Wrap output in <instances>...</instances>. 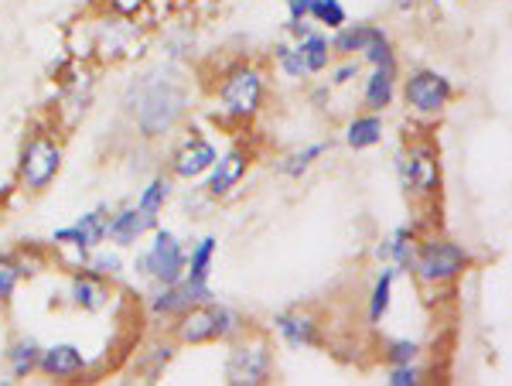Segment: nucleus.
Returning <instances> with one entry per match:
<instances>
[{
	"mask_svg": "<svg viewBox=\"0 0 512 386\" xmlns=\"http://www.w3.org/2000/svg\"><path fill=\"white\" fill-rule=\"evenodd\" d=\"M465 264H468V253L458 243H424L414 257L417 277L427 284L451 281V277H458L465 270Z\"/></svg>",
	"mask_w": 512,
	"mask_h": 386,
	"instance_id": "obj_9",
	"label": "nucleus"
},
{
	"mask_svg": "<svg viewBox=\"0 0 512 386\" xmlns=\"http://www.w3.org/2000/svg\"><path fill=\"white\" fill-rule=\"evenodd\" d=\"M65 298H69V305L76 311L96 315V311H103L106 305H110L113 287L106 277H99L86 267H76V274L69 277V291H65Z\"/></svg>",
	"mask_w": 512,
	"mask_h": 386,
	"instance_id": "obj_12",
	"label": "nucleus"
},
{
	"mask_svg": "<svg viewBox=\"0 0 512 386\" xmlns=\"http://www.w3.org/2000/svg\"><path fill=\"white\" fill-rule=\"evenodd\" d=\"M175 352H178V342L175 339H171V342L161 339V342H154V346L147 349V352H140L134 369H137L140 376H147V383H151V380H158V376L164 373V366H168L171 359H175Z\"/></svg>",
	"mask_w": 512,
	"mask_h": 386,
	"instance_id": "obj_26",
	"label": "nucleus"
},
{
	"mask_svg": "<svg viewBox=\"0 0 512 386\" xmlns=\"http://www.w3.org/2000/svg\"><path fill=\"white\" fill-rule=\"evenodd\" d=\"M396 171H400V185L407 192H434L437 185V161L431 147H410L396 158Z\"/></svg>",
	"mask_w": 512,
	"mask_h": 386,
	"instance_id": "obj_13",
	"label": "nucleus"
},
{
	"mask_svg": "<svg viewBox=\"0 0 512 386\" xmlns=\"http://www.w3.org/2000/svg\"><path fill=\"white\" fill-rule=\"evenodd\" d=\"M89 359L86 352L72 342H55V346H41V359H38V373L48 376V380L59 383H72L79 376H86Z\"/></svg>",
	"mask_w": 512,
	"mask_h": 386,
	"instance_id": "obj_11",
	"label": "nucleus"
},
{
	"mask_svg": "<svg viewBox=\"0 0 512 386\" xmlns=\"http://www.w3.org/2000/svg\"><path fill=\"white\" fill-rule=\"evenodd\" d=\"M396 11H407V7H414V0H393Z\"/></svg>",
	"mask_w": 512,
	"mask_h": 386,
	"instance_id": "obj_41",
	"label": "nucleus"
},
{
	"mask_svg": "<svg viewBox=\"0 0 512 386\" xmlns=\"http://www.w3.org/2000/svg\"><path fill=\"white\" fill-rule=\"evenodd\" d=\"M373 28H376V24H342V28L332 35V55H342V59L362 55V48H366Z\"/></svg>",
	"mask_w": 512,
	"mask_h": 386,
	"instance_id": "obj_24",
	"label": "nucleus"
},
{
	"mask_svg": "<svg viewBox=\"0 0 512 386\" xmlns=\"http://www.w3.org/2000/svg\"><path fill=\"white\" fill-rule=\"evenodd\" d=\"M396 93V65H373V76L366 79V93H362V103H366L369 113H379L393 103Z\"/></svg>",
	"mask_w": 512,
	"mask_h": 386,
	"instance_id": "obj_20",
	"label": "nucleus"
},
{
	"mask_svg": "<svg viewBox=\"0 0 512 386\" xmlns=\"http://www.w3.org/2000/svg\"><path fill=\"white\" fill-rule=\"evenodd\" d=\"M274 332L284 339L287 349H311L318 346V325L308 311L291 308V311H280L274 315Z\"/></svg>",
	"mask_w": 512,
	"mask_h": 386,
	"instance_id": "obj_16",
	"label": "nucleus"
},
{
	"mask_svg": "<svg viewBox=\"0 0 512 386\" xmlns=\"http://www.w3.org/2000/svg\"><path fill=\"white\" fill-rule=\"evenodd\" d=\"M270 369H274V352H270L267 339L260 335H246V339L233 342L226 356V383L233 386H263L270 380Z\"/></svg>",
	"mask_w": 512,
	"mask_h": 386,
	"instance_id": "obj_7",
	"label": "nucleus"
},
{
	"mask_svg": "<svg viewBox=\"0 0 512 386\" xmlns=\"http://www.w3.org/2000/svg\"><path fill=\"white\" fill-rule=\"evenodd\" d=\"M212 298H216L212 284H195L188 277H181L178 284H151V291L144 294V311L151 322L175 325L192 305H202V301Z\"/></svg>",
	"mask_w": 512,
	"mask_h": 386,
	"instance_id": "obj_6",
	"label": "nucleus"
},
{
	"mask_svg": "<svg viewBox=\"0 0 512 386\" xmlns=\"http://www.w3.org/2000/svg\"><path fill=\"white\" fill-rule=\"evenodd\" d=\"M311 21H318L321 28L338 31L342 24H349V14H345L342 0H311Z\"/></svg>",
	"mask_w": 512,
	"mask_h": 386,
	"instance_id": "obj_32",
	"label": "nucleus"
},
{
	"mask_svg": "<svg viewBox=\"0 0 512 386\" xmlns=\"http://www.w3.org/2000/svg\"><path fill=\"white\" fill-rule=\"evenodd\" d=\"M263 96H267V82H263V72L256 69L253 62H236L229 65L219 76L216 86V110L222 120L233 123H250L263 106Z\"/></svg>",
	"mask_w": 512,
	"mask_h": 386,
	"instance_id": "obj_3",
	"label": "nucleus"
},
{
	"mask_svg": "<svg viewBox=\"0 0 512 386\" xmlns=\"http://www.w3.org/2000/svg\"><path fill=\"white\" fill-rule=\"evenodd\" d=\"M154 226L158 223H154L151 216H144L137 205H123V209H113L106 243L120 246V250H137V243H144Z\"/></svg>",
	"mask_w": 512,
	"mask_h": 386,
	"instance_id": "obj_15",
	"label": "nucleus"
},
{
	"mask_svg": "<svg viewBox=\"0 0 512 386\" xmlns=\"http://www.w3.org/2000/svg\"><path fill=\"white\" fill-rule=\"evenodd\" d=\"M171 195H175V178H171V175H154L151 182L140 188V195H137L134 205H137L140 212H144V216H151L154 223H158L164 205L171 202Z\"/></svg>",
	"mask_w": 512,
	"mask_h": 386,
	"instance_id": "obj_21",
	"label": "nucleus"
},
{
	"mask_svg": "<svg viewBox=\"0 0 512 386\" xmlns=\"http://www.w3.org/2000/svg\"><path fill=\"white\" fill-rule=\"evenodd\" d=\"M376 257L379 260H390V264H396V267H410V264H414V243H410V229L407 226L393 229V233L383 240V246L376 250Z\"/></svg>",
	"mask_w": 512,
	"mask_h": 386,
	"instance_id": "obj_28",
	"label": "nucleus"
},
{
	"mask_svg": "<svg viewBox=\"0 0 512 386\" xmlns=\"http://www.w3.org/2000/svg\"><path fill=\"white\" fill-rule=\"evenodd\" d=\"M294 45H297V52L304 55V65H308L311 76L325 72V69H328V62H332V41L321 35V31H311L308 38L294 41Z\"/></svg>",
	"mask_w": 512,
	"mask_h": 386,
	"instance_id": "obj_27",
	"label": "nucleus"
},
{
	"mask_svg": "<svg viewBox=\"0 0 512 386\" xmlns=\"http://www.w3.org/2000/svg\"><path fill=\"white\" fill-rule=\"evenodd\" d=\"M284 31H287V35H291L294 41H301V38H308V35H311V31H315V28H311V24H304V21H291V18H287Z\"/></svg>",
	"mask_w": 512,
	"mask_h": 386,
	"instance_id": "obj_40",
	"label": "nucleus"
},
{
	"mask_svg": "<svg viewBox=\"0 0 512 386\" xmlns=\"http://www.w3.org/2000/svg\"><path fill=\"white\" fill-rule=\"evenodd\" d=\"M390 386H417V369L414 363H403V366H393L390 369Z\"/></svg>",
	"mask_w": 512,
	"mask_h": 386,
	"instance_id": "obj_36",
	"label": "nucleus"
},
{
	"mask_svg": "<svg viewBox=\"0 0 512 386\" xmlns=\"http://www.w3.org/2000/svg\"><path fill=\"white\" fill-rule=\"evenodd\" d=\"M216 161H219V147L205 134H198V130H188L185 141L171 151L168 175L178 178V182H202Z\"/></svg>",
	"mask_w": 512,
	"mask_h": 386,
	"instance_id": "obj_8",
	"label": "nucleus"
},
{
	"mask_svg": "<svg viewBox=\"0 0 512 386\" xmlns=\"http://www.w3.org/2000/svg\"><path fill=\"white\" fill-rule=\"evenodd\" d=\"M216 257H219V236H198V240L188 246V267H185V277L195 284H209L212 277V267H216Z\"/></svg>",
	"mask_w": 512,
	"mask_h": 386,
	"instance_id": "obj_18",
	"label": "nucleus"
},
{
	"mask_svg": "<svg viewBox=\"0 0 512 386\" xmlns=\"http://www.w3.org/2000/svg\"><path fill=\"white\" fill-rule=\"evenodd\" d=\"M355 76H359V62H345V65H338V69L332 72V86H345V82H352Z\"/></svg>",
	"mask_w": 512,
	"mask_h": 386,
	"instance_id": "obj_37",
	"label": "nucleus"
},
{
	"mask_svg": "<svg viewBox=\"0 0 512 386\" xmlns=\"http://www.w3.org/2000/svg\"><path fill=\"white\" fill-rule=\"evenodd\" d=\"M28 274H35L28 267V260L18 257V253H0V305H11L14 291Z\"/></svg>",
	"mask_w": 512,
	"mask_h": 386,
	"instance_id": "obj_22",
	"label": "nucleus"
},
{
	"mask_svg": "<svg viewBox=\"0 0 512 386\" xmlns=\"http://www.w3.org/2000/svg\"><path fill=\"white\" fill-rule=\"evenodd\" d=\"M130 267L147 284H178L188 267V246L181 243L175 229H164L158 223L151 229V236H147V246L137 250Z\"/></svg>",
	"mask_w": 512,
	"mask_h": 386,
	"instance_id": "obj_4",
	"label": "nucleus"
},
{
	"mask_svg": "<svg viewBox=\"0 0 512 386\" xmlns=\"http://www.w3.org/2000/svg\"><path fill=\"white\" fill-rule=\"evenodd\" d=\"M123 110L144 141H164L192 110V86L175 62H161L130 79Z\"/></svg>",
	"mask_w": 512,
	"mask_h": 386,
	"instance_id": "obj_1",
	"label": "nucleus"
},
{
	"mask_svg": "<svg viewBox=\"0 0 512 386\" xmlns=\"http://www.w3.org/2000/svg\"><path fill=\"white\" fill-rule=\"evenodd\" d=\"M274 59L280 65V72H284L287 79H308V65H304V55L297 52V45H291V41H277L274 45Z\"/></svg>",
	"mask_w": 512,
	"mask_h": 386,
	"instance_id": "obj_31",
	"label": "nucleus"
},
{
	"mask_svg": "<svg viewBox=\"0 0 512 386\" xmlns=\"http://www.w3.org/2000/svg\"><path fill=\"white\" fill-rule=\"evenodd\" d=\"M417 342H393L390 352H386V359H390L393 366H403V363H414L417 359Z\"/></svg>",
	"mask_w": 512,
	"mask_h": 386,
	"instance_id": "obj_35",
	"label": "nucleus"
},
{
	"mask_svg": "<svg viewBox=\"0 0 512 386\" xmlns=\"http://www.w3.org/2000/svg\"><path fill=\"white\" fill-rule=\"evenodd\" d=\"M379 141H383V120H379L376 113L355 117L349 123V130H345V144H349L352 151H366V147H376Z\"/></svg>",
	"mask_w": 512,
	"mask_h": 386,
	"instance_id": "obj_25",
	"label": "nucleus"
},
{
	"mask_svg": "<svg viewBox=\"0 0 512 386\" xmlns=\"http://www.w3.org/2000/svg\"><path fill=\"white\" fill-rule=\"evenodd\" d=\"M407 103L414 106V110L420 113H437L444 103L451 100V82L441 76V72H431V69H424V72H414V76L407 79Z\"/></svg>",
	"mask_w": 512,
	"mask_h": 386,
	"instance_id": "obj_14",
	"label": "nucleus"
},
{
	"mask_svg": "<svg viewBox=\"0 0 512 386\" xmlns=\"http://www.w3.org/2000/svg\"><path fill=\"white\" fill-rule=\"evenodd\" d=\"M325 151H328V144H308L304 151H294V154H287V158H280L277 171L284 178H301V175H308L311 164H315Z\"/></svg>",
	"mask_w": 512,
	"mask_h": 386,
	"instance_id": "obj_29",
	"label": "nucleus"
},
{
	"mask_svg": "<svg viewBox=\"0 0 512 386\" xmlns=\"http://www.w3.org/2000/svg\"><path fill=\"white\" fill-rule=\"evenodd\" d=\"M140 35L137 24H130V18H106L103 24H96V45L99 52H106L110 59H120V55L130 52V41Z\"/></svg>",
	"mask_w": 512,
	"mask_h": 386,
	"instance_id": "obj_17",
	"label": "nucleus"
},
{
	"mask_svg": "<svg viewBox=\"0 0 512 386\" xmlns=\"http://www.w3.org/2000/svg\"><path fill=\"white\" fill-rule=\"evenodd\" d=\"M393 281H396V270L386 267L383 274L376 277V287H373V298H369V322L379 325L383 315L390 311V294H393Z\"/></svg>",
	"mask_w": 512,
	"mask_h": 386,
	"instance_id": "obj_30",
	"label": "nucleus"
},
{
	"mask_svg": "<svg viewBox=\"0 0 512 386\" xmlns=\"http://www.w3.org/2000/svg\"><path fill=\"white\" fill-rule=\"evenodd\" d=\"M311 0H287V18L291 21H308Z\"/></svg>",
	"mask_w": 512,
	"mask_h": 386,
	"instance_id": "obj_38",
	"label": "nucleus"
},
{
	"mask_svg": "<svg viewBox=\"0 0 512 386\" xmlns=\"http://www.w3.org/2000/svg\"><path fill=\"white\" fill-rule=\"evenodd\" d=\"M168 328L178 346H209V342H229V339H236V335H243L246 322L236 308L219 305V301L212 298V301H202V305H192Z\"/></svg>",
	"mask_w": 512,
	"mask_h": 386,
	"instance_id": "obj_2",
	"label": "nucleus"
},
{
	"mask_svg": "<svg viewBox=\"0 0 512 386\" xmlns=\"http://www.w3.org/2000/svg\"><path fill=\"white\" fill-rule=\"evenodd\" d=\"M362 59H366L369 65H396L393 45H390V38H386L383 28H373V35H369L366 48H362Z\"/></svg>",
	"mask_w": 512,
	"mask_h": 386,
	"instance_id": "obj_33",
	"label": "nucleus"
},
{
	"mask_svg": "<svg viewBox=\"0 0 512 386\" xmlns=\"http://www.w3.org/2000/svg\"><path fill=\"white\" fill-rule=\"evenodd\" d=\"M110 4H113V11L123 14V18H134L140 7L147 4V0H110Z\"/></svg>",
	"mask_w": 512,
	"mask_h": 386,
	"instance_id": "obj_39",
	"label": "nucleus"
},
{
	"mask_svg": "<svg viewBox=\"0 0 512 386\" xmlns=\"http://www.w3.org/2000/svg\"><path fill=\"white\" fill-rule=\"evenodd\" d=\"M246 171H250V154L243 147H229L219 154V161L212 164V171L202 178V195L205 199H229L239 185H243Z\"/></svg>",
	"mask_w": 512,
	"mask_h": 386,
	"instance_id": "obj_10",
	"label": "nucleus"
},
{
	"mask_svg": "<svg viewBox=\"0 0 512 386\" xmlns=\"http://www.w3.org/2000/svg\"><path fill=\"white\" fill-rule=\"evenodd\" d=\"M62 161H65V151L52 134H45V130L28 134V141L21 144V154H18V168H14L21 192H28V195L48 192V188L55 185V178H59Z\"/></svg>",
	"mask_w": 512,
	"mask_h": 386,
	"instance_id": "obj_5",
	"label": "nucleus"
},
{
	"mask_svg": "<svg viewBox=\"0 0 512 386\" xmlns=\"http://www.w3.org/2000/svg\"><path fill=\"white\" fill-rule=\"evenodd\" d=\"M38 359H41V342L31 339V335H18V339L4 349L7 373H11L14 380H24V376L38 373Z\"/></svg>",
	"mask_w": 512,
	"mask_h": 386,
	"instance_id": "obj_19",
	"label": "nucleus"
},
{
	"mask_svg": "<svg viewBox=\"0 0 512 386\" xmlns=\"http://www.w3.org/2000/svg\"><path fill=\"white\" fill-rule=\"evenodd\" d=\"M161 52L168 55V59H181V55L192 52V35H188L185 28H171L168 35L161 38Z\"/></svg>",
	"mask_w": 512,
	"mask_h": 386,
	"instance_id": "obj_34",
	"label": "nucleus"
},
{
	"mask_svg": "<svg viewBox=\"0 0 512 386\" xmlns=\"http://www.w3.org/2000/svg\"><path fill=\"white\" fill-rule=\"evenodd\" d=\"M86 270H93V274L106 277V281H117V277L127 270V260H123V250L120 246H96V250L86 253V264H82Z\"/></svg>",
	"mask_w": 512,
	"mask_h": 386,
	"instance_id": "obj_23",
	"label": "nucleus"
}]
</instances>
